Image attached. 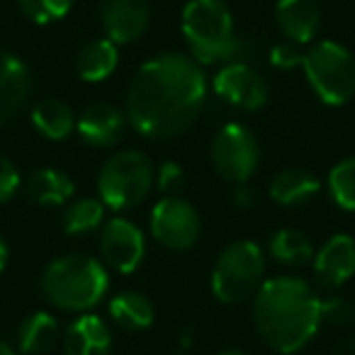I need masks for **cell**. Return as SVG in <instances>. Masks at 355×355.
Segmentation results:
<instances>
[{"label":"cell","mask_w":355,"mask_h":355,"mask_svg":"<svg viewBox=\"0 0 355 355\" xmlns=\"http://www.w3.org/2000/svg\"><path fill=\"white\" fill-rule=\"evenodd\" d=\"M156 185L166 198L173 195H180V190L185 188V171L180 163L175 161H166L158 166L156 171Z\"/></svg>","instance_id":"obj_29"},{"label":"cell","mask_w":355,"mask_h":355,"mask_svg":"<svg viewBox=\"0 0 355 355\" xmlns=\"http://www.w3.org/2000/svg\"><path fill=\"white\" fill-rule=\"evenodd\" d=\"M217 355H248V353H243V350H239V348H224V350H219Z\"/></svg>","instance_id":"obj_35"},{"label":"cell","mask_w":355,"mask_h":355,"mask_svg":"<svg viewBox=\"0 0 355 355\" xmlns=\"http://www.w3.org/2000/svg\"><path fill=\"white\" fill-rule=\"evenodd\" d=\"M207 76L190 54L163 51L134 73L124 98L129 127L144 139L163 141L183 134L202 112Z\"/></svg>","instance_id":"obj_1"},{"label":"cell","mask_w":355,"mask_h":355,"mask_svg":"<svg viewBox=\"0 0 355 355\" xmlns=\"http://www.w3.org/2000/svg\"><path fill=\"white\" fill-rule=\"evenodd\" d=\"M321 190L319 178L314 173L304 171V168H285V171L275 173L268 183V195L272 202L282 205V207H300L314 200Z\"/></svg>","instance_id":"obj_18"},{"label":"cell","mask_w":355,"mask_h":355,"mask_svg":"<svg viewBox=\"0 0 355 355\" xmlns=\"http://www.w3.org/2000/svg\"><path fill=\"white\" fill-rule=\"evenodd\" d=\"M32 95V71L10 49L0 46V124L10 122Z\"/></svg>","instance_id":"obj_15"},{"label":"cell","mask_w":355,"mask_h":355,"mask_svg":"<svg viewBox=\"0 0 355 355\" xmlns=\"http://www.w3.org/2000/svg\"><path fill=\"white\" fill-rule=\"evenodd\" d=\"M129 127L127 112L112 103H93L76 117V132L88 146L112 148L124 139Z\"/></svg>","instance_id":"obj_13"},{"label":"cell","mask_w":355,"mask_h":355,"mask_svg":"<svg viewBox=\"0 0 355 355\" xmlns=\"http://www.w3.org/2000/svg\"><path fill=\"white\" fill-rule=\"evenodd\" d=\"M146 239L144 232L127 217H112L100 229V256L114 272L129 275L144 261Z\"/></svg>","instance_id":"obj_11"},{"label":"cell","mask_w":355,"mask_h":355,"mask_svg":"<svg viewBox=\"0 0 355 355\" xmlns=\"http://www.w3.org/2000/svg\"><path fill=\"white\" fill-rule=\"evenodd\" d=\"M302 71L316 93L329 107H340L355 95V56L340 42L321 40L304 51Z\"/></svg>","instance_id":"obj_7"},{"label":"cell","mask_w":355,"mask_h":355,"mask_svg":"<svg viewBox=\"0 0 355 355\" xmlns=\"http://www.w3.org/2000/svg\"><path fill=\"white\" fill-rule=\"evenodd\" d=\"M8 258H10V251H8V243H6V239L0 236V272L6 270V266H8Z\"/></svg>","instance_id":"obj_33"},{"label":"cell","mask_w":355,"mask_h":355,"mask_svg":"<svg viewBox=\"0 0 355 355\" xmlns=\"http://www.w3.org/2000/svg\"><path fill=\"white\" fill-rule=\"evenodd\" d=\"M151 236L168 251H188L200 241L202 234V217L198 207L180 195L163 198L151 209Z\"/></svg>","instance_id":"obj_9"},{"label":"cell","mask_w":355,"mask_h":355,"mask_svg":"<svg viewBox=\"0 0 355 355\" xmlns=\"http://www.w3.org/2000/svg\"><path fill=\"white\" fill-rule=\"evenodd\" d=\"M153 304L141 292H119L110 300V319L124 331H144L153 324Z\"/></svg>","instance_id":"obj_23"},{"label":"cell","mask_w":355,"mask_h":355,"mask_svg":"<svg viewBox=\"0 0 355 355\" xmlns=\"http://www.w3.org/2000/svg\"><path fill=\"white\" fill-rule=\"evenodd\" d=\"M316 282L326 290H338L355 275V239L348 234L331 236L314 253Z\"/></svg>","instance_id":"obj_14"},{"label":"cell","mask_w":355,"mask_h":355,"mask_svg":"<svg viewBox=\"0 0 355 355\" xmlns=\"http://www.w3.org/2000/svg\"><path fill=\"white\" fill-rule=\"evenodd\" d=\"M0 355H17V350L12 348V345H8V343L0 340Z\"/></svg>","instance_id":"obj_34"},{"label":"cell","mask_w":355,"mask_h":355,"mask_svg":"<svg viewBox=\"0 0 355 355\" xmlns=\"http://www.w3.org/2000/svg\"><path fill=\"white\" fill-rule=\"evenodd\" d=\"M17 6L35 25H51L69 15L73 0H17Z\"/></svg>","instance_id":"obj_27"},{"label":"cell","mask_w":355,"mask_h":355,"mask_svg":"<svg viewBox=\"0 0 355 355\" xmlns=\"http://www.w3.org/2000/svg\"><path fill=\"white\" fill-rule=\"evenodd\" d=\"M253 324L275 353L295 355L321 329V297L297 275L266 277L253 297Z\"/></svg>","instance_id":"obj_2"},{"label":"cell","mask_w":355,"mask_h":355,"mask_svg":"<svg viewBox=\"0 0 355 355\" xmlns=\"http://www.w3.org/2000/svg\"><path fill=\"white\" fill-rule=\"evenodd\" d=\"M302 59H304V51L287 40L277 42L270 49V64L280 71H290V69H295V66H302Z\"/></svg>","instance_id":"obj_31"},{"label":"cell","mask_w":355,"mask_h":355,"mask_svg":"<svg viewBox=\"0 0 355 355\" xmlns=\"http://www.w3.org/2000/svg\"><path fill=\"white\" fill-rule=\"evenodd\" d=\"M40 290L54 309L88 314L105 300L110 275L105 263L85 253H69L46 263L40 277Z\"/></svg>","instance_id":"obj_3"},{"label":"cell","mask_w":355,"mask_h":355,"mask_svg":"<svg viewBox=\"0 0 355 355\" xmlns=\"http://www.w3.org/2000/svg\"><path fill=\"white\" fill-rule=\"evenodd\" d=\"M20 185H22V178L17 166L8 156L0 153V205L10 202L17 195V190H20Z\"/></svg>","instance_id":"obj_30"},{"label":"cell","mask_w":355,"mask_h":355,"mask_svg":"<svg viewBox=\"0 0 355 355\" xmlns=\"http://www.w3.org/2000/svg\"><path fill=\"white\" fill-rule=\"evenodd\" d=\"M119 64V46L107 37L90 40L80 46L78 59H76V71L85 83H103L114 73Z\"/></svg>","instance_id":"obj_20"},{"label":"cell","mask_w":355,"mask_h":355,"mask_svg":"<svg viewBox=\"0 0 355 355\" xmlns=\"http://www.w3.org/2000/svg\"><path fill=\"white\" fill-rule=\"evenodd\" d=\"M268 256L287 268H300L314 261V246L300 229H280L268 239Z\"/></svg>","instance_id":"obj_24"},{"label":"cell","mask_w":355,"mask_h":355,"mask_svg":"<svg viewBox=\"0 0 355 355\" xmlns=\"http://www.w3.org/2000/svg\"><path fill=\"white\" fill-rule=\"evenodd\" d=\"M153 185H156V168L146 153L137 148L112 153L98 173V195L105 207L114 212L141 205Z\"/></svg>","instance_id":"obj_5"},{"label":"cell","mask_w":355,"mask_h":355,"mask_svg":"<svg viewBox=\"0 0 355 355\" xmlns=\"http://www.w3.org/2000/svg\"><path fill=\"white\" fill-rule=\"evenodd\" d=\"M66 355H110L112 331L98 314H78L64 331Z\"/></svg>","instance_id":"obj_17"},{"label":"cell","mask_w":355,"mask_h":355,"mask_svg":"<svg viewBox=\"0 0 355 355\" xmlns=\"http://www.w3.org/2000/svg\"><path fill=\"white\" fill-rule=\"evenodd\" d=\"M275 25L287 42L304 46L319 35L321 10L316 0H277Z\"/></svg>","instance_id":"obj_16"},{"label":"cell","mask_w":355,"mask_h":355,"mask_svg":"<svg viewBox=\"0 0 355 355\" xmlns=\"http://www.w3.org/2000/svg\"><path fill=\"white\" fill-rule=\"evenodd\" d=\"M353 321H355V306L345 297L334 295L321 300V324L343 329V326L353 324Z\"/></svg>","instance_id":"obj_28"},{"label":"cell","mask_w":355,"mask_h":355,"mask_svg":"<svg viewBox=\"0 0 355 355\" xmlns=\"http://www.w3.org/2000/svg\"><path fill=\"white\" fill-rule=\"evenodd\" d=\"M209 158L217 175L227 183H248L261 163V144L246 124L229 122L212 137Z\"/></svg>","instance_id":"obj_8"},{"label":"cell","mask_w":355,"mask_h":355,"mask_svg":"<svg viewBox=\"0 0 355 355\" xmlns=\"http://www.w3.org/2000/svg\"><path fill=\"white\" fill-rule=\"evenodd\" d=\"M100 22L105 37L117 46L132 44L148 30L151 22L148 0H100Z\"/></svg>","instance_id":"obj_12"},{"label":"cell","mask_w":355,"mask_h":355,"mask_svg":"<svg viewBox=\"0 0 355 355\" xmlns=\"http://www.w3.org/2000/svg\"><path fill=\"white\" fill-rule=\"evenodd\" d=\"M329 195L340 209L355 212V156L343 158L329 171L326 178Z\"/></svg>","instance_id":"obj_26"},{"label":"cell","mask_w":355,"mask_h":355,"mask_svg":"<svg viewBox=\"0 0 355 355\" xmlns=\"http://www.w3.org/2000/svg\"><path fill=\"white\" fill-rule=\"evenodd\" d=\"M105 205L98 198H76L66 205L64 214H61V229L69 236H85L105 224Z\"/></svg>","instance_id":"obj_25"},{"label":"cell","mask_w":355,"mask_h":355,"mask_svg":"<svg viewBox=\"0 0 355 355\" xmlns=\"http://www.w3.org/2000/svg\"><path fill=\"white\" fill-rule=\"evenodd\" d=\"M266 282V251L256 241L239 239L232 241L212 270V295L224 304H241L256 297Z\"/></svg>","instance_id":"obj_6"},{"label":"cell","mask_w":355,"mask_h":355,"mask_svg":"<svg viewBox=\"0 0 355 355\" xmlns=\"http://www.w3.org/2000/svg\"><path fill=\"white\" fill-rule=\"evenodd\" d=\"M32 127L49 141H64L76 132V114L64 100L44 98L32 107Z\"/></svg>","instance_id":"obj_22"},{"label":"cell","mask_w":355,"mask_h":355,"mask_svg":"<svg viewBox=\"0 0 355 355\" xmlns=\"http://www.w3.org/2000/svg\"><path fill=\"white\" fill-rule=\"evenodd\" d=\"M25 193L40 207H61L71 202V198L76 195V185L64 171L40 168L27 178Z\"/></svg>","instance_id":"obj_19"},{"label":"cell","mask_w":355,"mask_h":355,"mask_svg":"<svg viewBox=\"0 0 355 355\" xmlns=\"http://www.w3.org/2000/svg\"><path fill=\"white\" fill-rule=\"evenodd\" d=\"M212 90L227 105L243 110V112L261 110L270 98L266 78L246 61H229V64L219 66L212 78Z\"/></svg>","instance_id":"obj_10"},{"label":"cell","mask_w":355,"mask_h":355,"mask_svg":"<svg viewBox=\"0 0 355 355\" xmlns=\"http://www.w3.org/2000/svg\"><path fill=\"white\" fill-rule=\"evenodd\" d=\"M180 27L190 56L200 66L243 61L246 42L239 37L232 10L224 0H188Z\"/></svg>","instance_id":"obj_4"},{"label":"cell","mask_w":355,"mask_h":355,"mask_svg":"<svg viewBox=\"0 0 355 355\" xmlns=\"http://www.w3.org/2000/svg\"><path fill=\"white\" fill-rule=\"evenodd\" d=\"M232 205H234V207H239V209H251L253 205H256V193L251 190V185H248V183L234 185Z\"/></svg>","instance_id":"obj_32"},{"label":"cell","mask_w":355,"mask_h":355,"mask_svg":"<svg viewBox=\"0 0 355 355\" xmlns=\"http://www.w3.org/2000/svg\"><path fill=\"white\" fill-rule=\"evenodd\" d=\"M59 340V321L49 311H32L17 326V350L22 355H44Z\"/></svg>","instance_id":"obj_21"}]
</instances>
